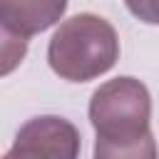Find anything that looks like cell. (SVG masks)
Instances as JSON below:
<instances>
[{
    "instance_id": "3",
    "label": "cell",
    "mask_w": 159,
    "mask_h": 159,
    "mask_svg": "<svg viewBox=\"0 0 159 159\" xmlns=\"http://www.w3.org/2000/svg\"><path fill=\"white\" fill-rule=\"evenodd\" d=\"M80 149L82 139L77 127L65 117L45 114L20 127L7 154L12 159H77Z\"/></svg>"
},
{
    "instance_id": "5",
    "label": "cell",
    "mask_w": 159,
    "mask_h": 159,
    "mask_svg": "<svg viewBox=\"0 0 159 159\" xmlns=\"http://www.w3.org/2000/svg\"><path fill=\"white\" fill-rule=\"evenodd\" d=\"M94 159H157V142L149 134H144L142 139H134V142H124V144H117V142H107V139H99L94 142Z\"/></svg>"
},
{
    "instance_id": "1",
    "label": "cell",
    "mask_w": 159,
    "mask_h": 159,
    "mask_svg": "<svg viewBox=\"0 0 159 159\" xmlns=\"http://www.w3.org/2000/svg\"><path fill=\"white\" fill-rule=\"evenodd\" d=\"M117 60L119 37L114 27L92 12H80L65 20L47 45L52 72L67 82H89L109 72Z\"/></svg>"
},
{
    "instance_id": "4",
    "label": "cell",
    "mask_w": 159,
    "mask_h": 159,
    "mask_svg": "<svg viewBox=\"0 0 159 159\" xmlns=\"http://www.w3.org/2000/svg\"><path fill=\"white\" fill-rule=\"evenodd\" d=\"M67 0H0V25L17 37H32L65 15Z\"/></svg>"
},
{
    "instance_id": "6",
    "label": "cell",
    "mask_w": 159,
    "mask_h": 159,
    "mask_svg": "<svg viewBox=\"0 0 159 159\" xmlns=\"http://www.w3.org/2000/svg\"><path fill=\"white\" fill-rule=\"evenodd\" d=\"M25 50H27V40L25 37H17V35L2 30V75H7L25 57Z\"/></svg>"
},
{
    "instance_id": "2",
    "label": "cell",
    "mask_w": 159,
    "mask_h": 159,
    "mask_svg": "<svg viewBox=\"0 0 159 159\" xmlns=\"http://www.w3.org/2000/svg\"><path fill=\"white\" fill-rule=\"evenodd\" d=\"M152 97L134 77H117L94 89L89 99V122L99 139L134 142L149 134Z\"/></svg>"
},
{
    "instance_id": "7",
    "label": "cell",
    "mask_w": 159,
    "mask_h": 159,
    "mask_svg": "<svg viewBox=\"0 0 159 159\" xmlns=\"http://www.w3.org/2000/svg\"><path fill=\"white\" fill-rule=\"evenodd\" d=\"M124 5L137 20L147 25H159V0H124Z\"/></svg>"
},
{
    "instance_id": "8",
    "label": "cell",
    "mask_w": 159,
    "mask_h": 159,
    "mask_svg": "<svg viewBox=\"0 0 159 159\" xmlns=\"http://www.w3.org/2000/svg\"><path fill=\"white\" fill-rule=\"evenodd\" d=\"M2 159H12V157H10V154H5V157H2Z\"/></svg>"
}]
</instances>
